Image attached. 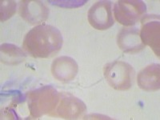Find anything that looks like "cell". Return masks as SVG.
I'll return each mask as SVG.
<instances>
[{
	"instance_id": "10",
	"label": "cell",
	"mask_w": 160,
	"mask_h": 120,
	"mask_svg": "<svg viewBox=\"0 0 160 120\" xmlns=\"http://www.w3.org/2000/svg\"><path fill=\"white\" fill-rule=\"evenodd\" d=\"M117 43L125 53L134 54L141 51L146 46L140 38L139 30L137 28H124L118 34Z\"/></svg>"
},
{
	"instance_id": "5",
	"label": "cell",
	"mask_w": 160,
	"mask_h": 120,
	"mask_svg": "<svg viewBox=\"0 0 160 120\" xmlns=\"http://www.w3.org/2000/svg\"><path fill=\"white\" fill-rule=\"evenodd\" d=\"M88 18L91 27L104 31L111 28L115 22L112 16V3L108 0L95 2L88 11Z\"/></svg>"
},
{
	"instance_id": "7",
	"label": "cell",
	"mask_w": 160,
	"mask_h": 120,
	"mask_svg": "<svg viewBox=\"0 0 160 120\" xmlns=\"http://www.w3.org/2000/svg\"><path fill=\"white\" fill-rule=\"evenodd\" d=\"M87 111V107L79 98L71 95L60 94L58 103L52 115L65 119H77Z\"/></svg>"
},
{
	"instance_id": "3",
	"label": "cell",
	"mask_w": 160,
	"mask_h": 120,
	"mask_svg": "<svg viewBox=\"0 0 160 120\" xmlns=\"http://www.w3.org/2000/svg\"><path fill=\"white\" fill-rule=\"evenodd\" d=\"M104 77L114 89L127 91L132 86L134 69L128 62L116 60L104 67Z\"/></svg>"
},
{
	"instance_id": "9",
	"label": "cell",
	"mask_w": 160,
	"mask_h": 120,
	"mask_svg": "<svg viewBox=\"0 0 160 120\" xmlns=\"http://www.w3.org/2000/svg\"><path fill=\"white\" fill-rule=\"evenodd\" d=\"M78 67L74 58L68 56H61L55 59L51 65L53 77L60 82L72 81L78 74Z\"/></svg>"
},
{
	"instance_id": "2",
	"label": "cell",
	"mask_w": 160,
	"mask_h": 120,
	"mask_svg": "<svg viewBox=\"0 0 160 120\" xmlns=\"http://www.w3.org/2000/svg\"><path fill=\"white\" fill-rule=\"evenodd\" d=\"M60 94L51 86H43L28 94V108L31 115L39 118L45 115H53L58 103Z\"/></svg>"
},
{
	"instance_id": "12",
	"label": "cell",
	"mask_w": 160,
	"mask_h": 120,
	"mask_svg": "<svg viewBox=\"0 0 160 120\" xmlns=\"http://www.w3.org/2000/svg\"><path fill=\"white\" fill-rule=\"evenodd\" d=\"M1 61L7 65H16L23 61L27 54L14 44L4 43L1 45Z\"/></svg>"
},
{
	"instance_id": "8",
	"label": "cell",
	"mask_w": 160,
	"mask_h": 120,
	"mask_svg": "<svg viewBox=\"0 0 160 120\" xmlns=\"http://www.w3.org/2000/svg\"><path fill=\"white\" fill-rule=\"evenodd\" d=\"M19 14L29 23L38 24L48 19L49 9L41 1L24 0L20 2Z\"/></svg>"
},
{
	"instance_id": "6",
	"label": "cell",
	"mask_w": 160,
	"mask_h": 120,
	"mask_svg": "<svg viewBox=\"0 0 160 120\" xmlns=\"http://www.w3.org/2000/svg\"><path fill=\"white\" fill-rule=\"evenodd\" d=\"M159 17L148 15L142 19V28L139 31L140 38L145 46H149L159 57L160 54V22Z\"/></svg>"
},
{
	"instance_id": "4",
	"label": "cell",
	"mask_w": 160,
	"mask_h": 120,
	"mask_svg": "<svg viewBox=\"0 0 160 120\" xmlns=\"http://www.w3.org/2000/svg\"><path fill=\"white\" fill-rule=\"evenodd\" d=\"M146 11L147 6L141 0H120L114 7L115 18L125 27L135 25Z\"/></svg>"
},
{
	"instance_id": "13",
	"label": "cell",
	"mask_w": 160,
	"mask_h": 120,
	"mask_svg": "<svg viewBox=\"0 0 160 120\" xmlns=\"http://www.w3.org/2000/svg\"><path fill=\"white\" fill-rule=\"evenodd\" d=\"M16 2L12 0L1 1V21L5 22L16 12Z\"/></svg>"
},
{
	"instance_id": "11",
	"label": "cell",
	"mask_w": 160,
	"mask_h": 120,
	"mask_svg": "<svg viewBox=\"0 0 160 120\" xmlns=\"http://www.w3.org/2000/svg\"><path fill=\"white\" fill-rule=\"evenodd\" d=\"M137 82L140 88L145 91H156L160 88V67L153 63L146 67L138 73Z\"/></svg>"
},
{
	"instance_id": "1",
	"label": "cell",
	"mask_w": 160,
	"mask_h": 120,
	"mask_svg": "<svg viewBox=\"0 0 160 120\" xmlns=\"http://www.w3.org/2000/svg\"><path fill=\"white\" fill-rule=\"evenodd\" d=\"M62 43L63 38L59 30L51 25L41 24L28 31L22 48L33 58H46L58 53Z\"/></svg>"
}]
</instances>
